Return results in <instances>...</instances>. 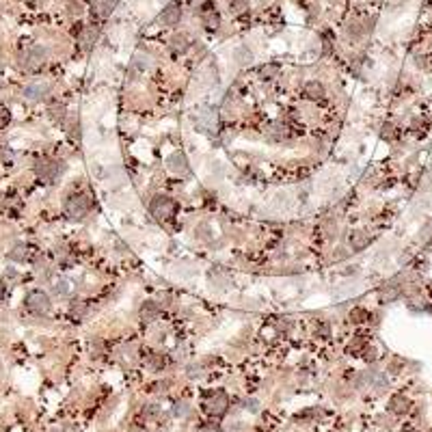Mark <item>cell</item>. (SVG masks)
<instances>
[{
  "instance_id": "obj_24",
  "label": "cell",
  "mask_w": 432,
  "mask_h": 432,
  "mask_svg": "<svg viewBox=\"0 0 432 432\" xmlns=\"http://www.w3.org/2000/svg\"><path fill=\"white\" fill-rule=\"evenodd\" d=\"M259 74H261V78H264V80H270V78H274V76L279 74V65H274V63H272V65H264Z\"/></svg>"
},
{
  "instance_id": "obj_19",
  "label": "cell",
  "mask_w": 432,
  "mask_h": 432,
  "mask_svg": "<svg viewBox=\"0 0 432 432\" xmlns=\"http://www.w3.org/2000/svg\"><path fill=\"white\" fill-rule=\"evenodd\" d=\"M9 259L11 261H17V264L26 261V259H28V246H26L24 242H17V244L9 251Z\"/></svg>"
},
{
  "instance_id": "obj_31",
  "label": "cell",
  "mask_w": 432,
  "mask_h": 432,
  "mask_svg": "<svg viewBox=\"0 0 432 432\" xmlns=\"http://www.w3.org/2000/svg\"><path fill=\"white\" fill-rule=\"evenodd\" d=\"M54 292H56V294H61V296H65V294L69 292V285H67V281H58V283L54 285Z\"/></svg>"
},
{
  "instance_id": "obj_5",
  "label": "cell",
  "mask_w": 432,
  "mask_h": 432,
  "mask_svg": "<svg viewBox=\"0 0 432 432\" xmlns=\"http://www.w3.org/2000/svg\"><path fill=\"white\" fill-rule=\"evenodd\" d=\"M45 63V50L41 45H28L26 50H22V54H19V65H22V69H39L41 65Z\"/></svg>"
},
{
  "instance_id": "obj_34",
  "label": "cell",
  "mask_w": 432,
  "mask_h": 432,
  "mask_svg": "<svg viewBox=\"0 0 432 432\" xmlns=\"http://www.w3.org/2000/svg\"><path fill=\"white\" fill-rule=\"evenodd\" d=\"M69 13H71V15H76V13H78V15H80V13H82V6H80V2H78V4H76V2H69Z\"/></svg>"
},
{
  "instance_id": "obj_23",
  "label": "cell",
  "mask_w": 432,
  "mask_h": 432,
  "mask_svg": "<svg viewBox=\"0 0 432 432\" xmlns=\"http://www.w3.org/2000/svg\"><path fill=\"white\" fill-rule=\"evenodd\" d=\"M84 311H87V305H84V300H74V303H71V307H69V316L76 318V320H80V318L84 316Z\"/></svg>"
},
{
  "instance_id": "obj_13",
  "label": "cell",
  "mask_w": 432,
  "mask_h": 432,
  "mask_svg": "<svg viewBox=\"0 0 432 432\" xmlns=\"http://www.w3.org/2000/svg\"><path fill=\"white\" fill-rule=\"evenodd\" d=\"M370 244H372V235L368 231H352V235H350V248L355 253L365 251Z\"/></svg>"
},
{
  "instance_id": "obj_36",
  "label": "cell",
  "mask_w": 432,
  "mask_h": 432,
  "mask_svg": "<svg viewBox=\"0 0 432 432\" xmlns=\"http://www.w3.org/2000/svg\"><path fill=\"white\" fill-rule=\"evenodd\" d=\"M4 292H6V285H4V281H0V300L4 298Z\"/></svg>"
},
{
  "instance_id": "obj_3",
  "label": "cell",
  "mask_w": 432,
  "mask_h": 432,
  "mask_svg": "<svg viewBox=\"0 0 432 432\" xmlns=\"http://www.w3.org/2000/svg\"><path fill=\"white\" fill-rule=\"evenodd\" d=\"M89 210H91V201H89L87 195L74 193L65 199V214H67L69 218H84V216L89 214Z\"/></svg>"
},
{
  "instance_id": "obj_22",
  "label": "cell",
  "mask_w": 432,
  "mask_h": 432,
  "mask_svg": "<svg viewBox=\"0 0 432 432\" xmlns=\"http://www.w3.org/2000/svg\"><path fill=\"white\" fill-rule=\"evenodd\" d=\"M171 48H173V52H186L188 50V37L186 35H175L171 39Z\"/></svg>"
},
{
  "instance_id": "obj_12",
  "label": "cell",
  "mask_w": 432,
  "mask_h": 432,
  "mask_svg": "<svg viewBox=\"0 0 432 432\" xmlns=\"http://www.w3.org/2000/svg\"><path fill=\"white\" fill-rule=\"evenodd\" d=\"M48 89H50V84H45V82H30V84H26L24 87V97L26 100L37 102L48 93Z\"/></svg>"
},
{
  "instance_id": "obj_4",
  "label": "cell",
  "mask_w": 432,
  "mask_h": 432,
  "mask_svg": "<svg viewBox=\"0 0 432 432\" xmlns=\"http://www.w3.org/2000/svg\"><path fill=\"white\" fill-rule=\"evenodd\" d=\"M35 173L41 182L52 184V182L58 178V173H63V162H56L52 158H41V160H37V165H35Z\"/></svg>"
},
{
  "instance_id": "obj_26",
  "label": "cell",
  "mask_w": 432,
  "mask_h": 432,
  "mask_svg": "<svg viewBox=\"0 0 432 432\" xmlns=\"http://www.w3.org/2000/svg\"><path fill=\"white\" fill-rule=\"evenodd\" d=\"M350 318L355 320V322H365V320L370 318V313L365 311V309H359V307H357V309H352V311H350Z\"/></svg>"
},
{
  "instance_id": "obj_35",
  "label": "cell",
  "mask_w": 432,
  "mask_h": 432,
  "mask_svg": "<svg viewBox=\"0 0 432 432\" xmlns=\"http://www.w3.org/2000/svg\"><path fill=\"white\" fill-rule=\"evenodd\" d=\"M320 333H322L324 337L329 335V324H326V322H322V324H320V326H318V335H320Z\"/></svg>"
},
{
  "instance_id": "obj_32",
  "label": "cell",
  "mask_w": 432,
  "mask_h": 432,
  "mask_svg": "<svg viewBox=\"0 0 432 432\" xmlns=\"http://www.w3.org/2000/svg\"><path fill=\"white\" fill-rule=\"evenodd\" d=\"M199 432H222V430H220L218 424H206V426L201 428Z\"/></svg>"
},
{
  "instance_id": "obj_16",
  "label": "cell",
  "mask_w": 432,
  "mask_h": 432,
  "mask_svg": "<svg viewBox=\"0 0 432 432\" xmlns=\"http://www.w3.org/2000/svg\"><path fill=\"white\" fill-rule=\"evenodd\" d=\"M160 313V307L156 300H145L141 307V320H145V322H154L156 318H158Z\"/></svg>"
},
{
  "instance_id": "obj_7",
  "label": "cell",
  "mask_w": 432,
  "mask_h": 432,
  "mask_svg": "<svg viewBox=\"0 0 432 432\" xmlns=\"http://www.w3.org/2000/svg\"><path fill=\"white\" fill-rule=\"evenodd\" d=\"M160 19H162V24H167V26H178L180 19H182V4L178 2V0L169 2L165 6V11H162Z\"/></svg>"
},
{
  "instance_id": "obj_1",
  "label": "cell",
  "mask_w": 432,
  "mask_h": 432,
  "mask_svg": "<svg viewBox=\"0 0 432 432\" xmlns=\"http://www.w3.org/2000/svg\"><path fill=\"white\" fill-rule=\"evenodd\" d=\"M175 210H178V206H175V201L171 197H165V195H158V197L152 199V204H149V212L156 220L165 222V220H171L175 216Z\"/></svg>"
},
{
  "instance_id": "obj_30",
  "label": "cell",
  "mask_w": 432,
  "mask_h": 432,
  "mask_svg": "<svg viewBox=\"0 0 432 432\" xmlns=\"http://www.w3.org/2000/svg\"><path fill=\"white\" fill-rule=\"evenodd\" d=\"M246 6H248V2H246V0H231V11H235V13L244 11Z\"/></svg>"
},
{
  "instance_id": "obj_11",
  "label": "cell",
  "mask_w": 432,
  "mask_h": 432,
  "mask_svg": "<svg viewBox=\"0 0 432 432\" xmlns=\"http://www.w3.org/2000/svg\"><path fill=\"white\" fill-rule=\"evenodd\" d=\"M201 19H204V26H206V28H210V30L218 28V24H220V15L216 13V9H214L210 2H206L204 6H201Z\"/></svg>"
},
{
  "instance_id": "obj_38",
  "label": "cell",
  "mask_w": 432,
  "mask_h": 432,
  "mask_svg": "<svg viewBox=\"0 0 432 432\" xmlns=\"http://www.w3.org/2000/svg\"><path fill=\"white\" fill-rule=\"evenodd\" d=\"M26 2H35V0H26Z\"/></svg>"
},
{
  "instance_id": "obj_41",
  "label": "cell",
  "mask_w": 432,
  "mask_h": 432,
  "mask_svg": "<svg viewBox=\"0 0 432 432\" xmlns=\"http://www.w3.org/2000/svg\"><path fill=\"white\" fill-rule=\"evenodd\" d=\"M0 117H2V108H0Z\"/></svg>"
},
{
  "instance_id": "obj_40",
  "label": "cell",
  "mask_w": 432,
  "mask_h": 432,
  "mask_svg": "<svg viewBox=\"0 0 432 432\" xmlns=\"http://www.w3.org/2000/svg\"><path fill=\"white\" fill-rule=\"evenodd\" d=\"M2 87H4V84H2V82H0V89H2Z\"/></svg>"
},
{
  "instance_id": "obj_6",
  "label": "cell",
  "mask_w": 432,
  "mask_h": 432,
  "mask_svg": "<svg viewBox=\"0 0 432 432\" xmlns=\"http://www.w3.org/2000/svg\"><path fill=\"white\" fill-rule=\"evenodd\" d=\"M204 407L210 415H222L229 407V398L225 391H212V394H208Z\"/></svg>"
},
{
  "instance_id": "obj_20",
  "label": "cell",
  "mask_w": 432,
  "mask_h": 432,
  "mask_svg": "<svg viewBox=\"0 0 432 432\" xmlns=\"http://www.w3.org/2000/svg\"><path fill=\"white\" fill-rule=\"evenodd\" d=\"M400 294H402L400 287L394 285V283H391V285L387 283V285H385L383 290H381V300H383V303H394L396 298H400Z\"/></svg>"
},
{
  "instance_id": "obj_2",
  "label": "cell",
  "mask_w": 432,
  "mask_h": 432,
  "mask_svg": "<svg viewBox=\"0 0 432 432\" xmlns=\"http://www.w3.org/2000/svg\"><path fill=\"white\" fill-rule=\"evenodd\" d=\"M24 305H26V309L30 313H35V316H45V313L52 309V300L43 290H30L24 298Z\"/></svg>"
},
{
  "instance_id": "obj_27",
  "label": "cell",
  "mask_w": 432,
  "mask_h": 432,
  "mask_svg": "<svg viewBox=\"0 0 432 432\" xmlns=\"http://www.w3.org/2000/svg\"><path fill=\"white\" fill-rule=\"evenodd\" d=\"M152 365L156 370H162L167 365V359H165V355H154V359H152Z\"/></svg>"
},
{
  "instance_id": "obj_14",
  "label": "cell",
  "mask_w": 432,
  "mask_h": 432,
  "mask_svg": "<svg viewBox=\"0 0 432 432\" xmlns=\"http://www.w3.org/2000/svg\"><path fill=\"white\" fill-rule=\"evenodd\" d=\"M115 9H117V0H93V6H91L93 15H97V17L113 15Z\"/></svg>"
},
{
  "instance_id": "obj_21",
  "label": "cell",
  "mask_w": 432,
  "mask_h": 432,
  "mask_svg": "<svg viewBox=\"0 0 432 432\" xmlns=\"http://www.w3.org/2000/svg\"><path fill=\"white\" fill-rule=\"evenodd\" d=\"M48 117L56 123V126H61V123L65 121V106H63V104H58V102L52 104V106L48 108Z\"/></svg>"
},
{
  "instance_id": "obj_17",
  "label": "cell",
  "mask_w": 432,
  "mask_h": 432,
  "mask_svg": "<svg viewBox=\"0 0 432 432\" xmlns=\"http://www.w3.org/2000/svg\"><path fill=\"white\" fill-rule=\"evenodd\" d=\"M370 24L372 22H363V19H350L348 26H346V32L357 39V37H361L363 32H370Z\"/></svg>"
},
{
  "instance_id": "obj_8",
  "label": "cell",
  "mask_w": 432,
  "mask_h": 432,
  "mask_svg": "<svg viewBox=\"0 0 432 432\" xmlns=\"http://www.w3.org/2000/svg\"><path fill=\"white\" fill-rule=\"evenodd\" d=\"M169 169L178 175H188L191 173V165H188V158L182 152H175L169 156Z\"/></svg>"
},
{
  "instance_id": "obj_15",
  "label": "cell",
  "mask_w": 432,
  "mask_h": 432,
  "mask_svg": "<svg viewBox=\"0 0 432 432\" xmlns=\"http://www.w3.org/2000/svg\"><path fill=\"white\" fill-rule=\"evenodd\" d=\"M389 411H391V413H396V415L409 413V411H411V400H409V398H404V396H394L389 400Z\"/></svg>"
},
{
  "instance_id": "obj_37",
  "label": "cell",
  "mask_w": 432,
  "mask_h": 432,
  "mask_svg": "<svg viewBox=\"0 0 432 432\" xmlns=\"http://www.w3.org/2000/svg\"><path fill=\"white\" fill-rule=\"evenodd\" d=\"M430 229H432V222H428V227H426V231H430ZM428 235H430V233H424V229H422V238H428Z\"/></svg>"
},
{
  "instance_id": "obj_9",
  "label": "cell",
  "mask_w": 432,
  "mask_h": 432,
  "mask_svg": "<svg viewBox=\"0 0 432 432\" xmlns=\"http://www.w3.org/2000/svg\"><path fill=\"white\" fill-rule=\"evenodd\" d=\"M78 43H80L82 50H91V45H93L97 41V28L95 26H82L80 30H78Z\"/></svg>"
},
{
  "instance_id": "obj_28",
  "label": "cell",
  "mask_w": 432,
  "mask_h": 432,
  "mask_svg": "<svg viewBox=\"0 0 432 432\" xmlns=\"http://www.w3.org/2000/svg\"><path fill=\"white\" fill-rule=\"evenodd\" d=\"M394 134H396V128L391 126V123H385L383 126V139L389 141V139H394Z\"/></svg>"
},
{
  "instance_id": "obj_25",
  "label": "cell",
  "mask_w": 432,
  "mask_h": 432,
  "mask_svg": "<svg viewBox=\"0 0 432 432\" xmlns=\"http://www.w3.org/2000/svg\"><path fill=\"white\" fill-rule=\"evenodd\" d=\"M173 413H175V417H186L188 413H191V407H188V402L178 400L175 402V407H173Z\"/></svg>"
},
{
  "instance_id": "obj_29",
  "label": "cell",
  "mask_w": 432,
  "mask_h": 432,
  "mask_svg": "<svg viewBox=\"0 0 432 432\" xmlns=\"http://www.w3.org/2000/svg\"><path fill=\"white\" fill-rule=\"evenodd\" d=\"M415 65H417L420 69H430V58L420 54V56H415Z\"/></svg>"
},
{
  "instance_id": "obj_10",
  "label": "cell",
  "mask_w": 432,
  "mask_h": 432,
  "mask_svg": "<svg viewBox=\"0 0 432 432\" xmlns=\"http://www.w3.org/2000/svg\"><path fill=\"white\" fill-rule=\"evenodd\" d=\"M363 383L368 385V387H372V389L381 391V389L387 387V376H385L383 372H378V370H370V372H365L363 374Z\"/></svg>"
},
{
  "instance_id": "obj_39",
  "label": "cell",
  "mask_w": 432,
  "mask_h": 432,
  "mask_svg": "<svg viewBox=\"0 0 432 432\" xmlns=\"http://www.w3.org/2000/svg\"><path fill=\"white\" fill-rule=\"evenodd\" d=\"M402 432H413V430H402Z\"/></svg>"
},
{
  "instance_id": "obj_18",
  "label": "cell",
  "mask_w": 432,
  "mask_h": 432,
  "mask_svg": "<svg viewBox=\"0 0 432 432\" xmlns=\"http://www.w3.org/2000/svg\"><path fill=\"white\" fill-rule=\"evenodd\" d=\"M305 97L307 100H322L324 97V84L318 80H309L305 84Z\"/></svg>"
},
{
  "instance_id": "obj_33",
  "label": "cell",
  "mask_w": 432,
  "mask_h": 432,
  "mask_svg": "<svg viewBox=\"0 0 432 432\" xmlns=\"http://www.w3.org/2000/svg\"><path fill=\"white\" fill-rule=\"evenodd\" d=\"M244 404H246V407H244L246 411H253V413H257V409H259V404H257V400H246Z\"/></svg>"
}]
</instances>
